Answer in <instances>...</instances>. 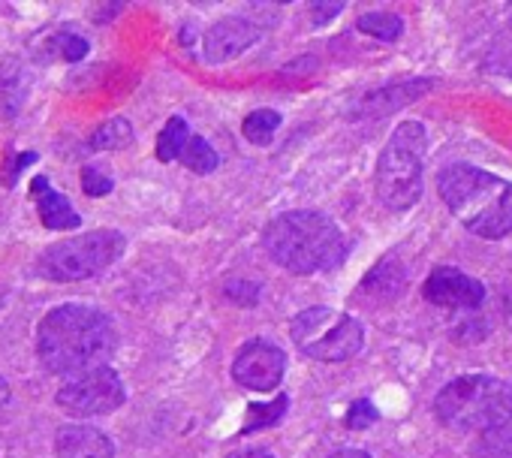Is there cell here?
I'll use <instances>...</instances> for the list:
<instances>
[{
    "label": "cell",
    "mask_w": 512,
    "mask_h": 458,
    "mask_svg": "<svg viewBox=\"0 0 512 458\" xmlns=\"http://www.w3.org/2000/svg\"><path fill=\"white\" fill-rule=\"evenodd\" d=\"M133 124L127 118H109L91 133V148L94 151H121L133 142Z\"/></svg>",
    "instance_id": "2e32d148"
},
{
    "label": "cell",
    "mask_w": 512,
    "mask_h": 458,
    "mask_svg": "<svg viewBox=\"0 0 512 458\" xmlns=\"http://www.w3.org/2000/svg\"><path fill=\"white\" fill-rule=\"evenodd\" d=\"M112 440L91 425H64L55 434V458H112Z\"/></svg>",
    "instance_id": "4fadbf2b"
},
{
    "label": "cell",
    "mask_w": 512,
    "mask_h": 458,
    "mask_svg": "<svg viewBox=\"0 0 512 458\" xmlns=\"http://www.w3.org/2000/svg\"><path fill=\"white\" fill-rule=\"evenodd\" d=\"M127 248V239L118 229H94L79 239H67L43 251L40 257V275L58 284L88 281L106 272Z\"/></svg>",
    "instance_id": "52a82bcc"
},
{
    "label": "cell",
    "mask_w": 512,
    "mask_h": 458,
    "mask_svg": "<svg viewBox=\"0 0 512 458\" xmlns=\"http://www.w3.org/2000/svg\"><path fill=\"white\" fill-rule=\"evenodd\" d=\"M260 37H263V28L250 19H241V16L220 19L205 31V40H202L205 61L208 64H226V61L244 55Z\"/></svg>",
    "instance_id": "7c38bea8"
},
{
    "label": "cell",
    "mask_w": 512,
    "mask_h": 458,
    "mask_svg": "<svg viewBox=\"0 0 512 458\" xmlns=\"http://www.w3.org/2000/svg\"><path fill=\"white\" fill-rule=\"evenodd\" d=\"M329 458H371L365 449H353V446H347V449H338V452H332Z\"/></svg>",
    "instance_id": "f546056e"
},
{
    "label": "cell",
    "mask_w": 512,
    "mask_h": 458,
    "mask_svg": "<svg viewBox=\"0 0 512 458\" xmlns=\"http://www.w3.org/2000/svg\"><path fill=\"white\" fill-rule=\"evenodd\" d=\"M10 401V383L4 380V374H0V407H4Z\"/></svg>",
    "instance_id": "4dcf8cb0"
},
{
    "label": "cell",
    "mask_w": 512,
    "mask_h": 458,
    "mask_svg": "<svg viewBox=\"0 0 512 458\" xmlns=\"http://www.w3.org/2000/svg\"><path fill=\"white\" fill-rule=\"evenodd\" d=\"M404 281H407V275H404L401 263L383 260V263H377V266L368 272V278L362 281V293H371V296H377V299H395V296L404 290Z\"/></svg>",
    "instance_id": "9a60e30c"
},
{
    "label": "cell",
    "mask_w": 512,
    "mask_h": 458,
    "mask_svg": "<svg viewBox=\"0 0 512 458\" xmlns=\"http://www.w3.org/2000/svg\"><path fill=\"white\" fill-rule=\"evenodd\" d=\"M34 160H37V154H34V151L19 154V157H7V166H4V184H7V187H16L19 172H22L28 163H34Z\"/></svg>",
    "instance_id": "4316f807"
},
{
    "label": "cell",
    "mask_w": 512,
    "mask_h": 458,
    "mask_svg": "<svg viewBox=\"0 0 512 458\" xmlns=\"http://www.w3.org/2000/svg\"><path fill=\"white\" fill-rule=\"evenodd\" d=\"M112 187H115V181L106 172H100L97 166L82 169V190L88 196H106V193H112Z\"/></svg>",
    "instance_id": "cb8c5ba5"
},
{
    "label": "cell",
    "mask_w": 512,
    "mask_h": 458,
    "mask_svg": "<svg viewBox=\"0 0 512 458\" xmlns=\"http://www.w3.org/2000/svg\"><path fill=\"white\" fill-rule=\"evenodd\" d=\"M509 28H512V7H509Z\"/></svg>",
    "instance_id": "1f68e13d"
},
{
    "label": "cell",
    "mask_w": 512,
    "mask_h": 458,
    "mask_svg": "<svg viewBox=\"0 0 512 458\" xmlns=\"http://www.w3.org/2000/svg\"><path fill=\"white\" fill-rule=\"evenodd\" d=\"M178 160H181L190 172H196V175H208V172H214V169L220 166L217 151H214L202 136H190Z\"/></svg>",
    "instance_id": "ffe728a7"
},
{
    "label": "cell",
    "mask_w": 512,
    "mask_h": 458,
    "mask_svg": "<svg viewBox=\"0 0 512 458\" xmlns=\"http://www.w3.org/2000/svg\"><path fill=\"white\" fill-rule=\"evenodd\" d=\"M431 88H434V79H410V82H395V85L368 91L350 106L347 118L350 121H377V118L395 115L398 109H404V106L416 103L419 97H425Z\"/></svg>",
    "instance_id": "8fae6325"
},
{
    "label": "cell",
    "mask_w": 512,
    "mask_h": 458,
    "mask_svg": "<svg viewBox=\"0 0 512 458\" xmlns=\"http://www.w3.org/2000/svg\"><path fill=\"white\" fill-rule=\"evenodd\" d=\"M266 251L293 275H317L344 263L347 239L320 211H287L266 226Z\"/></svg>",
    "instance_id": "3957f363"
},
{
    "label": "cell",
    "mask_w": 512,
    "mask_h": 458,
    "mask_svg": "<svg viewBox=\"0 0 512 458\" xmlns=\"http://www.w3.org/2000/svg\"><path fill=\"white\" fill-rule=\"evenodd\" d=\"M49 46H52V55H58V58H64L70 64H76V61H82L88 55V40L79 37V34H70V31L55 34Z\"/></svg>",
    "instance_id": "603a6c76"
},
{
    "label": "cell",
    "mask_w": 512,
    "mask_h": 458,
    "mask_svg": "<svg viewBox=\"0 0 512 458\" xmlns=\"http://www.w3.org/2000/svg\"><path fill=\"white\" fill-rule=\"evenodd\" d=\"M380 419V413H377V407L371 404V401H356L353 407H350V413H347V425L353 428V431H365V428H371L374 422Z\"/></svg>",
    "instance_id": "484cf974"
},
{
    "label": "cell",
    "mask_w": 512,
    "mask_h": 458,
    "mask_svg": "<svg viewBox=\"0 0 512 458\" xmlns=\"http://www.w3.org/2000/svg\"><path fill=\"white\" fill-rule=\"evenodd\" d=\"M437 190L473 236L497 242L512 233V181L470 163H452L437 175Z\"/></svg>",
    "instance_id": "7a4b0ae2"
},
{
    "label": "cell",
    "mask_w": 512,
    "mask_h": 458,
    "mask_svg": "<svg viewBox=\"0 0 512 458\" xmlns=\"http://www.w3.org/2000/svg\"><path fill=\"white\" fill-rule=\"evenodd\" d=\"M284 371H287V353L263 338L247 341L232 362L235 383H241L244 389H253V392L275 389L284 380Z\"/></svg>",
    "instance_id": "9c48e42d"
},
{
    "label": "cell",
    "mask_w": 512,
    "mask_h": 458,
    "mask_svg": "<svg viewBox=\"0 0 512 458\" xmlns=\"http://www.w3.org/2000/svg\"><path fill=\"white\" fill-rule=\"evenodd\" d=\"M428 151V133L419 121H404L389 136L377 160V196L392 211H407L422 199V163Z\"/></svg>",
    "instance_id": "5b68a950"
},
{
    "label": "cell",
    "mask_w": 512,
    "mask_h": 458,
    "mask_svg": "<svg viewBox=\"0 0 512 458\" xmlns=\"http://www.w3.org/2000/svg\"><path fill=\"white\" fill-rule=\"evenodd\" d=\"M281 127V112L275 109H256L244 118L241 133L253 142V145H269L275 130Z\"/></svg>",
    "instance_id": "d6986e66"
},
{
    "label": "cell",
    "mask_w": 512,
    "mask_h": 458,
    "mask_svg": "<svg viewBox=\"0 0 512 458\" xmlns=\"http://www.w3.org/2000/svg\"><path fill=\"white\" fill-rule=\"evenodd\" d=\"M290 335L296 341V347L317 362H347L353 356L362 353L365 347V329L356 317L317 305L302 311L293 326Z\"/></svg>",
    "instance_id": "8992f818"
},
{
    "label": "cell",
    "mask_w": 512,
    "mask_h": 458,
    "mask_svg": "<svg viewBox=\"0 0 512 458\" xmlns=\"http://www.w3.org/2000/svg\"><path fill=\"white\" fill-rule=\"evenodd\" d=\"M31 196H34V205L40 211V220L46 229H58V233H64V229H76L79 226V214L76 208L70 205L67 196H61L46 175H37L31 181Z\"/></svg>",
    "instance_id": "5bb4252c"
},
{
    "label": "cell",
    "mask_w": 512,
    "mask_h": 458,
    "mask_svg": "<svg viewBox=\"0 0 512 458\" xmlns=\"http://www.w3.org/2000/svg\"><path fill=\"white\" fill-rule=\"evenodd\" d=\"M187 139H190L187 121H184V118H169L166 127H163L160 136H157V160H163V163L178 160L181 151H184V145H187Z\"/></svg>",
    "instance_id": "e0dca14e"
},
{
    "label": "cell",
    "mask_w": 512,
    "mask_h": 458,
    "mask_svg": "<svg viewBox=\"0 0 512 458\" xmlns=\"http://www.w3.org/2000/svg\"><path fill=\"white\" fill-rule=\"evenodd\" d=\"M118 347L115 323L91 305H61L37 329V356L52 374H85L106 365Z\"/></svg>",
    "instance_id": "6da1fadb"
},
{
    "label": "cell",
    "mask_w": 512,
    "mask_h": 458,
    "mask_svg": "<svg viewBox=\"0 0 512 458\" xmlns=\"http://www.w3.org/2000/svg\"><path fill=\"white\" fill-rule=\"evenodd\" d=\"M425 302H431L434 308H446V311H476L485 299V287L464 275L461 269L452 266H437L425 287H422Z\"/></svg>",
    "instance_id": "30bf717a"
},
{
    "label": "cell",
    "mask_w": 512,
    "mask_h": 458,
    "mask_svg": "<svg viewBox=\"0 0 512 458\" xmlns=\"http://www.w3.org/2000/svg\"><path fill=\"white\" fill-rule=\"evenodd\" d=\"M356 28L368 37L383 40V43H395L404 34V22L392 13H365V16H359Z\"/></svg>",
    "instance_id": "44dd1931"
},
{
    "label": "cell",
    "mask_w": 512,
    "mask_h": 458,
    "mask_svg": "<svg viewBox=\"0 0 512 458\" xmlns=\"http://www.w3.org/2000/svg\"><path fill=\"white\" fill-rule=\"evenodd\" d=\"M344 13V4H311V16H314V25H329L335 16Z\"/></svg>",
    "instance_id": "83f0119b"
},
{
    "label": "cell",
    "mask_w": 512,
    "mask_h": 458,
    "mask_svg": "<svg viewBox=\"0 0 512 458\" xmlns=\"http://www.w3.org/2000/svg\"><path fill=\"white\" fill-rule=\"evenodd\" d=\"M287 404H290V398L281 392L272 404H250L247 407V422H244V434H250V431H260V428H269V425H275L284 413H287Z\"/></svg>",
    "instance_id": "7402d4cb"
},
{
    "label": "cell",
    "mask_w": 512,
    "mask_h": 458,
    "mask_svg": "<svg viewBox=\"0 0 512 458\" xmlns=\"http://www.w3.org/2000/svg\"><path fill=\"white\" fill-rule=\"evenodd\" d=\"M434 413L446 428L482 434L512 422V386L488 374L455 377L437 392Z\"/></svg>",
    "instance_id": "277c9868"
},
{
    "label": "cell",
    "mask_w": 512,
    "mask_h": 458,
    "mask_svg": "<svg viewBox=\"0 0 512 458\" xmlns=\"http://www.w3.org/2000/svg\"><path fill=\"white\" fill-rule=\"evenodd\" d=\"M127 392L124 383L118 377V371H112L109 365L91 368L85 374H76L73 380H67L58 389V407L76 419H91V416H106L112 410H118L124 404Z\"/></svg>",
    "instance_id": "ba28073f"
},
{
    "label": "cell",
    "mask_w": 512,
    "mask_h": 458,
    "mask_svg": "<svg viewBox=\"0 0 512 458\" xmlns=\"http://www.w3.org/2000/svg\"><path fill=\"white\" fill-rule=\"evenodd\" d=\"M229 458H275L269 449H260V446H256V449H244V452H232Z\"/></svg>",
    "instance_id": "f1b7e54d"
},
{
    "label": "cell",
    "mask_w": 512,
    "mask_h": 458,
    "mask_svg": "<svg viewBox=\"0 0 512 458\" xmlns=\"http://www.w3.org/2000/svg\"><path fill=\"white\" fill-rule=\"evenodd\" d=\"M473 458H512V422L482 431Z\"/></svg>",
    "instance_id": "ac0fdd59"
},
{
    "label": "cell",
    "mask_w": 512,
    "mask_h": 458,
    "mask_svg": "<svg viewBox=\"0 0 512 458\" xmlns=\"http://www.w3.org/2000/svg\"><path fill=\"white\" fill-rule=\"evenodd\" d=\"M223 293H226V299H232L235 305L253 308L256 299H260V284H253V281H229V284L223 287Z\"/></svg>",
    "instance_id": "d4e9b609"
}]
</instances>
